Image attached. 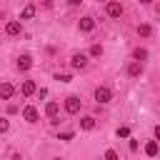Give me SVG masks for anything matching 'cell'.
Wrapping results in <instances>:
<instances>
[{"instance_id":"484cf974","label":"cell","mask_w":160,"mask_h":160,"mask_svg":"<svg viewBox=\"0 0 160 160\" xmlns=\"http://www.w3.org/2000/svg\"><path fill=\"white\" fill-rule=\"evenodd\" d=\"M140 2H142V5H150V2H152V0H140Z\"/></svg>"},{"instance_id":"4316f807","label":"cell","mask_w":160,"mask_h":160,"mask_svg":"<svg viewBox=\"0 0 160 160\" xmlns=\"http://www.w3.org/2000/svg\"><path fill=\"white\" fill-rule=\"evenodd\" d=\"M100 2H108V0H100Z\"/></svg>"},{"instance_id":"52a82bcc","label":"cell","mask_w":160,"mask_h":160,"mask_svg":"<svg viewBox=\"0 0 160 160\" xmlns=\"http://www.w3.org/2000/svg\"><path fill=\"white\" fill-rule=\"evenodd\" d=\"M30 68H32V58H30V55H20V58H18V70L25 72V70H30Z\"/></svg>"},{"instance_id":"d6986e66","label":"cell","mask_w":160,"mask_h":160,"mask_svg":"<svg viewBox=\"0 0 160 160\" xmlns=\"http://www.w3.org/2000/svg\"><path fill=\"white\" fill-rule=\"evenodd\" d=\"M118 138H130V128H128V125L118 128Z\"/></svg>"},{"instance_id":"2e32d148","label":"cell","mask_w":160,"mask_h":160,"mask_svg":"<svg viewBox=\"0 0 160 160\" xmlns=\"http://www.w3.org/2000/svg\"><path fill=\"white\" fill-rule=\"evenodd\" d=\"M35 15V5H25V10H22V15H20V20H30Z\"/></svg>"},{"instance_id":"6da1fadb","label":"cell","mask_w":160,"mask_h":160,"mask_svg":"<svg viewBox=\"0 0 160 160\" xmlns=\"http://www.w3.org/2000/svg\"><path fill=\"white\" fill-rule=\"evenodd\" d=\"M65 112H68V115H78V112H80V98H78V95L65 98Z\"/></svg>"},{"instance_id":"5b68a950","label":"cell","mask_w":160,"mask_h":160,"mask_svg":"<svg viewBox=\"0 0 160 160\" xmlns=\"http://www.w3.org/2000/svg\"><path fill=\"white\" fill-rule=\"evenodd\" d=\"M5 32H8V35H10V38H18V35H20V32H22V25H20V22H18V20H10V22H8V25H5Z\"/></svg>"},{"instance_id":"7a4b0ae2","label":"cell","mask_w":160,"mask_h":160,"mask_svg":"<svg viewBox=\"0 0 160 160\" xmlns=\"http://www.w3.org/2000/svg\"><path fill=\"white\" fill-rule=\"evenodd\" d=\"M85 65H88V55H82V52H75L70 58V68L72 70H85Z\"/></svg>"},{"instance_id":"5bb4252c","label":"cell","mask_w":160,"mask_h":160,"mask_svg":"<svg viewBox=\"0 0 160 160\" xmlns=\"http://www.w3.org/2000/svg\"><path fill=\"white\" fill-rule=\"evenodd\" d=\"M138 35H140V38H150V35H152V28H150L148 22H142V25H138Z\"/></svg>"},{"instance_id":"cb8c5ba5","label":"cell","mask_w":160,"mask_h":160,"mask_svg":"<svg viewBox=\"0 0 160 160\" xmlns=\"http://www.w3.org/2000/svg\"><path fill=\"white\" fill-rule=\"evenodd\" d=\"M155 140H160V125H155Z\"/></svg>"},{"instance_id":"ba28073f","label":"cell","mask_w":160,"mask_h":160,"mask_svg":"<svg viewBox=\"0 0 160 160\" xmlns=\"http://www.w3.org/2000/svg\"><path fill=\"white\" fill-rule=\"evenodd\" d=\"M12 95H15V88H12L10 82H0V98H2V100H10Z\"/></svg>"},{"instance_id":"ffe728a7","label":"cell","mask_w":160,"mask_h":160,"mask_svg":"<svg viewBox=\"0 0 160 160\" xmlns=\"http://www.w3.org/2000/svg\"><path fill=\"white\" fill-rule=\"evenodd\" d=\"M8 130H10V122L5 118H0V132H8Z\"/></svg>"},{"instance_id":"8992f818","label":"cell","mask_w":160,"mask_h":160,"mask_svg":"<svg viewBox=\"0 0 160 160\" xmlns=\"http://www.w3.org/2000/svg\"><path fill=\"white\" fill-rule=\"evenodd\" d=\"M22 118H25L28 122H38V118H40V112H38V108H32V105H28V108L22 110Z\"/></svg>"},{"instance_id":"ac0fdd59","label":"cell","mask_w":160,"mask_h":160,"mask_svg":"<svg viewBox=\"0 0 160 160\" xmlns=\"http://www.w3.org/2000/svg\"><path fill=\"white\" fill-rule=\"evenodd\" d=\"M102 55V45H92L90 48V58H100Z\"/></svg>"},{"instance_id":"d4e9b609","label":"cell","mask_w":160,"mask_h":160,"mask_svg":"<svg viewBox=\"0 0 160 160\" xmlns=\"http://www.w3.org/2000/svg\"><path fill=\"white\" fill-rule=\"evenodd\" d=\"M68 2H70V5H80L82 0H68Z\"/></svg>"},{"instance_id":"7c38bea8","label":"cell","mask_w":160,"mask_h":160,"mask_svg":"<svg viewBox=\"0 0 160 160\" xmlns=\"http://www.w3.org/2000/svg\"><path fill=\"white\" fill-rule=\"evenodd\" d=\"M58 112H60V105H58V102H55V100H52V102H48V105H45V115H48V118H55V115H58Z\"/></svg>"},{"instance_id":"9c48e42d","label":"cell","mask_w":160,"mask_h":160,"mask_svg":"<svg viewBox=\"0 0 160 160\" xmlns=\"http://www.w3.org/2000/svg\"><path fill=\"white\" fill-rule=\"evenodd\" d=\"M128 75H130V78H140V75H142V65H140V60H135V62L128 65Z\"/></svg>"},{"instance_id":"7402d4cb","label":"cell","mask_w":160,"mask_h":160,"mask_svg":"<svg viewBox=\"0 0 160 160\" xmlns=\"http://www.w3.org/2000/svg\"><path fill=\"white\" fill-rule=\"evenodd\" d=\"M105 158H108V160H118V152H115V150H105Z\"/></svg>"},{"instance_id":"8fae6325","label":"cell","mask_w":160,"mask_h":160,"mask_svg":"<svg viewBox=\"0 0 160 160\" xmlns=\"http://www.w3.org/2000/svg\"><path fill=\"white\" fill-rule=\"evenodd\" d=\"M95 30V20L92 18H82L80 20V32H92Z\"/></svg>"},{"instance_id":"4fadbf2b","label":"cell","mask_w":160,"mask_h":160,"mask_svg":"<svg viewBox=\"0 0 160 160\" xmlns=\"http://www.w3.org/2000/svg\"><path fill=\"white\" fill-rule=\"evenodd\" d=\"M145 155H148V158H155V155H158V140H150V142L145 145Z\"/></svg>"},{"instance_id":"603a6c76","label":"cell","mask_w":160,"mask_h":160,"mask_svg":"<svg viewBox=\"0 0 160 160\" xmlns=\"http://www.w3.org/2000/svg\"><path fill=\"white\" fill-rule=\"evenodd\" d=\"M55 80H60V82H70V75L65 72V75H55Z\"/></svg>"},{"instance_id":"e0dca14e","label":"cell","mask_w":160,"mask_h":160,"mask_svg":"<svg viewBox=\"0 0 160 160\" xmlns=\"http://www.w3.org/2000/svg\"><path fill=\"white\" fill-rule=\"evenodd\" d=\"M132 58H135V60H145V58H148V50H145V48H138V50H132Z\"/></svg>"},{"instance_id":"3957f363","label":"cell","mask_w":160,"mask_h":160,"mask_svg":"<svg viewBox=\"0 0 160 160\" xmlns=\"http://www.w3.org/2000/svg\"><path fill=\"white\" fill-rule=\"evenodd\" d=\"M95 100H98L100 105H105V102H110V100H112V92H110V88H105V85H100V88L95 90Z\"/></svg>"},{"instance_id":"44dd1931","label":"cell","mask_w":160,"mask_h":160,"mask_svg":"<svg viewBox=\"0 0 160 160\" xmlns=\"http://www.w3.org/2000/svg\"><path fill=\"white\" fill-rule=\"evenodd\" d=\"M58 140H65V142H68V140H72V132H70V130H68V132H60Z\"/></svg>"},{"instance_id":"9a60e30c","label":"cell","mask_w":160,"mask_h":160,"mask_svg":"<svg viewBox=\"0 0 160 160\" xmlns=\"http://www.w3.org/2000/svg\"><path fill=\"white\" fill-rule=\"evenodd\" d=\"M80 128H82V130H92V128H95V118H90V115L82 118V120H80Z\"/></svg>"},{"instance_id":"277c9868","label":"cell","mask_w":160,"mask_h":160,"mask_svg":"<svg viewBox=\"0 0 160 160\" xmlns=\"http://www.w3.org/2000/svg\"><path fill=\"white\" fill-rule=\"evenodd\" d=\"M120 15H122V2L108 0V18H120Z\"/></svg>"},{"instance_id":"30bf717a","label":"cell","mask_w":160,"mask_h":160,"mask_svg":"<svg viewBox=\"0 0 160 160\" xmlns=\"http://www.w3.org/2000/svg\"><path fill=\"white\" fill-rule=\"evenodd\" d=\"M35 90H38V85H35V82H32V80H25V82H22V85H20V92H22V95H25V98H30V95H32V92H35Z\"/></svg>"}]
</instances>
